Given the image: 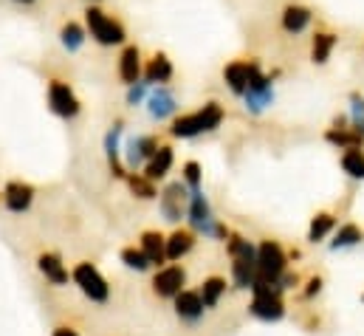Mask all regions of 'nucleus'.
I'll return each instance as SVG.
<instances>
[{"label":"nucleus","instance_id":"nucleus-1","mask_svg":"<svg viewBox=\"0 0 364 336\" xmlns=\"http://www.w3.org/2000/svg\"><path fill=\"white\" fill-rule=\"evenodd\" d=\"M223 105L220 102H206L203 107H198V110H192V113H183L178 119H173V127H170V133L176 136V139H195V136H203V133H212V130H218L220 127V122H223Z\"/></svg>","mask_w":364,"mask_h":336},{"label":"nucleus","instance_id":"nucleus-2","mask_svg":"<svg viewBox=\"0 0 364 336\" xmlns=\"http://www.w3.org/2000/svg\"><path fill=\"white\" fill-rule=\"evenodd\" d=\"M85 31L96 46H105V48H113V46H122L127 40V28L119 17H113L110 11H105L102 6L91 3L85 9Z\"/></svg>","mask_w":364,"mask_h":336},{"label":"nucleus","instance_id":"nucleus-3","mask_svg":"<svg viewBox=\"0 0 364 336\" xmlns=\"http://www.w3.org/2000/svg\"><path fill=\"white\" fill-rule=\"evenodd\" d=\"M46 96H48V107H51V113L60 116V119H77L80 110H82L80 96L74 93L71 85L63 83V80H51Z\"/></svg>","mask_w":364,"mask_h":336},{"label":"nucleus","instance_id":"nucleus-4","mask_svg":"<svg viewBox=\"0 0 364 336\" xmlns=\"http://www.w3.org/2000/svg\"><path fill=\"white\" fill-rule=\"evenodd\" d=\"M189 221H192V226H195L198 232H203V235H209V238H226V235H229L223 226L215 224L212 209H209V201L203 198L200 189H192V192H189Z\"/></svg>","mask_w":364,"mask_h":336},{"label":"nucleus","instance_id":"nucleus-5","mask_svg":"<svg viewBox=\"0 0 364 336\" xmlns=\"http://www.w3.org/2000/svg\"><path fill=\"white\" fill-rule=\"evenodd\" d=\"M260 74H263V71H260V60H255V57H249V60H235V63H229V65L223 68V80H226L229 90H232L235 96H243V93L249 90V85L255 83Z\"/></svg>","mask_w":364,"mask_h":336},{"label":"nucleus","instance_id":"nucleus-6","mask_svg":"<svg viewBox=\"0 0 364 336\" xmlns=\"http://www.w3.org/2000/svg\"><path fill=\"white\" fill-rule=\"evenodd\" d=\"M74 283L82 288V294L91 303H105L110 297V285L105 283V277L96 271V266H91V263H80L74 268Z\"/></svg>","mask_w":364,"mask_h":336},{"label":"nucleus","instance_id":"nucleus-7","mask_svg":"<svg viewBox=\"0 0 364 336\" xmlns=\"http://www.w3.org/2000/svg\"><path fill=\"white\" fill-rule=\"evenodd\" d=\"M147 110L156 122H167L178 113V96L173 88L167 85H150V93H147Z\"/></svg>","mask_w":364,"mask_h":336},{"label":"nucleus","instance_id":"nucleus-8","mask_svg":"<svg viewBox=\"0 0 364 336\" xmlns=\"http://www.w3.org/2000/svg\"><path fill=\"white\" fill-rule=\"evenodd\" d=\"M243 102H246V110L249 113H263L266 107H272L274 105V85H272V77H266V74H260L255 83L249 85V90L243 93Z\"/></svg>","mask_w":364,"mask_h":336},{"label":"nucleus","instance_id":"nucleus-9","mask_svg":"<svg viewBox=\"0 0 364 336\" xmlns=\"http://www.w3.org/2000/svg\"><path fill=\"white\" fill-rule=\"evenodd\" d=\"M314 23V9L311 6H302V3H288V6H282V11H279V26H282V31L285 34H302L308 26Z\"/></svg>","mask_w":364,"mask_h":336},{"label":"nucleus","instance_id":"nucleus-10","mask_svg":"<svg viewBox=\"0 0 364 336\" xmlns=\"http://www.w3.org/2000/svg\"><path fill=\"white\" fill-rule=\"evenodd\" d=\"M156 150H159V139L156 136H133V139H127V145H124L127 167L139 169L141 164H147Z\"/></svg>","mask_w":364,"mask_h":336},{"label":"nucleus","instance_id":"nucleus-11","mask_svg":"<svg viewBox=\"0 0 364 336\" xmlns=\"http://www.w3.org/2000/svg\"><path fill=\"white\" fill-rule=\"evenodd\" d=\"M285 263H288L285 254L279 249V243H274V241H266L257 249V274H263V277H282Z\"/></svg>","mask_w":364,"mask_h":336},{"label":"nucleus","instance_id":"nucleus-12","mask_svg":"<svg viewBox=\"0 0 364 336\" xmlns=\"http://www.w3.org/2000/svg\"><path fill=\"white\" fill-rule=\"evenodd\" d=\"M186 204H189V192H186V187H183L181 181H176V184H170L167 189H164V195H161V212H164V218L167 221H181V215L186 212Z\"/></svg>","mask_w":364,"mask_h":336},{"label":"nucleus","instance_id":"nucleus-13","mask_svg":"<svg viewBox=\"0 0 364 336\" xmlns=\"http://www.w3.org/2000/svg\"><path fill=\"white\" fill-rule=\"evenodd\" d=\"M183 283H186V271H183L181 266H170V268H161V271L156 274L153 291H156L159 297H176L183 288Z\"/></svg>","mask_w":364,"mask_h":336},{"label":"nucleus","instance_id":"nucleus-14","mask_svg":"<svg viewBox=\"0 0 364 336\" xmlns=\"http://www.w3.org/2000/svg\"><path fill=\"white\" fill-rule=\"evenodd\" d=\"M173 74H176V68H173V63H170V57H167L164 51H156V54L147 60L144 71H141L144 83H150V85H167L173 80Z\"/></svg>","mask_w":364,"mask_h":336},{"label":"nucleus","instance_id":"nucleus-15","mask_svg":"<svg viewBox=\"0 0 364 336\" xmlns=\"http://www.w3.org/2000/svg\"><path fill=\"white\" fill-rule=\"evenodd\" d=\"M141 48L139 46H124L122 57H119V80L124 85H133L141 80Z\"/></svg>","mask_w":364,"mask_h":336},{"label":"nucleus","instance_id":"nucleus-16","mask_svg":"<svg viewBox=\"0 0 364 336\" xmlns=\"http://www.w3.org/2000/svg\"><path fill=\"white\" fill-rule=\"evenodd\" d=\"M3 201H6V209H11V212H26V209L31 206V201H34V187H28V184H23V181H11V184L6 187V192H3Z\"/></svg>","mask_w":364,"mask_h":336},{"label":"nucleus","instance_id":"nucleus-17","mask_svg":"<svg viewBox=\"0 0 364 336\" xmlns=\"http://www.w3.org/2000/svg\"><path fill=\"white\" fill-rule=\"evenodd\" d=\"M203 300L198 291H178L176 294V314L186 322H198L203 317Z\"/></svg>","mask_w":364,"mask_h":336},{"label":"nucleus","instance_id":"nucleus-18","mask_svg":"<svg viewBox=\"0 0 364 336\" xmlns=\"http://www.w3.org/2000/svg\"><path fill=\"white\" fill-rule=\"evenodd\" d=\"M173 162H176V156H173V147L170 145H159V150L150 156V162L144 164V175L150 178V181H159V178H164L170 167H173Z\"/></svg>","mask_w":364,"mask_h":336},{"label":"nucleus","instance_id":"nucleus-19","mask_svg":"<svg viewBox=\"0 0 364 336\" xmlns=\"http://www.w3.org/2000/svg\"><path fill=\"white\" fill-rule=\"evenodd\" d=\"M124 133V122L122 119H116L113 122V127L107 130V136H105V150H107V162H110V169H113V175L116 178H124L127 172L122 167V162H119V136Z\"/></svg>","mask_w":364,"mask_h":336},{"label":"nucleus","instance_id":"nucleus-20","mask_svg":"<svg viewBox=\"0 0 364 336\" xmlns=\"http://www.w3.org/2000/svg\"><path fill=\"white\" fill-rule=\"evenodd\" d=\"M85 40H88V31H85L82 23H77V20H65V23L60 26V43H63V48H65L68 54L80 51V48L85 46Z\"/></svg>","mask_w":364,"mask_h":336},{"label":"nucleus","instance_id":"nucleus-21","mask_svg":"<svg viewBox=\"0 0 364 336\" xmlns=\"http://www.w3.org/2000/svg\"><path fill=\"white\" fill-rule=\"evenodd\" d=\"M336 43H339V37L333 34V31H316L314 34V40H311V60L316 63V65H325L328 60H331V54H333V48H336Z\"/></svg>","mask_w":364,"mask_h":336},{"label":"nucleus","instance_id":"nucleus-22","mask_svg":"<svg viewBox=\"0 0 364 336\" xmlns=\"http://www.w3.org/2000/svg\"><path fill=\"white\" fill-rule=\"evenodd\" d=\"M252 314L260 317V320H266V322H272V320H279L285 314V308H282V300L277 294H255Z\"/></svg>","mask_w":364,"mask_h":336},{"label":"nucleus","instance_id":"nucleus-23","mask_svg":"<svg viewBox=\"0 0 364 336\" xmlns=\"http://www.w3.org/2000/svg\"><path fill=\"white\" fill-rule=\"evenodd\" d=\"M325 139H328L333 147H339V150H350V147H362L364 145L362 133H356L353 127H345V125H333V127L325 133Z\"/></svg>","mask_w":364,"mask_h":336},{"label":"nucleus","instance_id":"nucleus-24","mask_svg":"<svg viewBox=\"0 0 364 336\" xmlns=\"http://www.w3.org/2000/svg\"><path fill=\"white\" fill-rule=\"evenodd\" d=\"M232 277H235L237 288H252V283L257 277V257H235Z\"/></svg>","mask_w":364,"mask_h":336},{"label":"nucleus","instance_id":"nucleus-25","mask_svg":"<svg viewBox=\"0 0 364 336\" xmlns=\"http://www.w3.org/2000/svg\"><path fill=\"white\" fill-rule=\"evenodd\" d=\"M37 266H40V271H43L54 285H65V283H68V271H65V266H63V260H60L57 254H51V252L40 254Z\"/></svg>","mask_w":364,"mask_h":336},{"label":"nucleus","instance_id":"nucleus-26","mask_svg":"<svg viewBox=\"0 0 364 336\" xmlns=\"http://www.w3.org/2000/svg\"><path fill=\"white\" fill-rule=\"evenodd\" d=\"M195 246V238H192V232H173L167 241H164V252H167V260H181L183 254L189 252Z\"/></svg>","mask_w":364,"mask_h":336},{"label":"nucleus","instance_id":"nucleus-27","mask_svg":"<svg viewBox=\"0 0 364 336\" xmlns=\"http://www.w3.org/2000/svg\"><path fill=\"white\" fill-rule=\"evenodd\" d=\"M141 252L147 254V260H150V266L156 263H164L167 260V252H164V238L159 235V232H144L141 235Z\"/></svg>","mask_w":364,"mask_h":336},{"label":"nucleus","instance_id":"nucleus-28","mask_svg":"<svg viewBox=\"0 0 364 336\" xmlns=\"http://www.w3.org/2000/svg\"><path fill=\"white\" fill-rule=\"evenodd\" d=\"M223 291H226V283H223L220 277H209L198 294H200V300H203V305H206V308H215V305L220 303Z\"/></svg>","mask_w":364,"mask_h":336},{"label":"nucleus","instance_id":"nucleus-29","mask_svg":"<svg viewBox=\"0 0 364 336\" xmlns=\"http://www.w3.org/2000/svg\"><path fill=\"white\" fill-rule=\"evenodd\" d=\"M342 169H345L350 178H364L362 147H350V150H345V156H342Z\"/></svg>","mask_w":364,"mask_h":336},{"label":"nucleus","instance_id":"nucleus-30","mask_svg":"<svg viewBox=\"0 0 364 336\" xmlns=\"http://www.w3.org/2000/svg\"><path fill=\"white\" fill-rule=\"evenodd\" d=\"M333 224H336V221H333V215H328V212H322V215H316V218L311 221V229H308V238H311L314 243H316V241H322V238H325V235H328V232L333 229Z\"/></svg>","mask_w":364,"mask_h":336},{"label":"nucleus","instance_id":"nucleus-31","mask_svg":"<svg viewBox=\"0 0 364 336\" xmlns=\"http://www.w3.org/2000/svg\"><path fill=\"white\" fill-rule=\"evenodd\" d=\"M359 241H362V229L353 226V224H348V226L339 229V235H336V241H333L331 246H333V249H348V246H356Z\"/></svg>","mask_w":364,"mask_h":336},{"label":"nucleus","instance_id":"nucleus-32","mask_svg":"<svg viewBox=\"0 0 364 336\" xmlns=\"http://www.w3.org/2000/svg\"><path fill=\"white\" fill-rule=\"evenodd\" d=\"M127 184H130V189L139 195V198H144V201H150V198H156V189H153V181L147 178V175H127Z\"/></svg>","mask_w":364,"mask_h":336},{"label":"nucleus","instance_id":"nucleus-33","mask_svg":"<svg viewBox=\"0 0 364 336\" xmlns=\"http://www.w3.org/2000/svg\"><path fill=\"white\" fill-rule=\"evenodd\" d=\"M122 263H124L127 268H136V271L150 268V260H147V254L141 252V249H124V252H122Z\"/></svg>","mask_w":364,"mask_h":336},{"label":"nucleus","instance_id":"nucleus-34","mask_svg":"<svg viewBox=\"0 0 364 336\" xmlns=\"http://www.w3.org/2000/svg\"><path fill=\"white\" fill-rule=\"evenodd\" d=\"M229 254L232 257H257L255 246L249 241H243L240 235H229Z\"/></svg>","mask_w":364,"mask_h":336},{"label":"nucleus","instance_id":"nucleus-35","mask_svg":"<svg viewBox=\"0 0 364 336\" xmlns=\"http://www.w3.org/2000/svg\"><path fill=\"white\" fill-rule=\"evenodd\" d=\"M147 93H150V83H144V80H139V83L127 85V105H130V107L141 105V102L147 99Z\"/></svg>","mask_w":364,"mask_h":336},{"label":"nucleus","instance_id":"nucleus-36","mask_svg":"<svg viewBox=\"0 0 364 336\" xmlns=\"http://www.w3.org/2000/svg\"><path fill=\"white\" fill-rule=\"evenodd\" d=\"M183 181L189 189H200V164L198 162H186L183 164Z\"/></svg>","mask_w":364,"mask_h":336},{"label":"nucleus","instance_id":"nucleus-37","mask_svg":"<svg viewBox=\"0 0 364 336\" xmlns=\"http://www.w3.org/2000/svg\"><path fill=\"white\" fill-rule=\"evenodd\" d=\"M359 119H364V96L350 93V122H359Z\"/></svg>","mask_w":364,"mask_h":336},{"label":"nucleus","instance_id":"nucleus-38","mask_svg":"<svg viewBox=\"0 0 364 336\" xmlns=\"http://www.w3.org/2000/svg\"><path fill=\"white\" fill-rule=\"evenodd\" d=\"M319 288H322V280H319V277H314V280L308 283V291H305V294H308V297H314V294H319Z\"/></svg>","mask_w":364,"mask_h":336},{"label":"nucleus","instance_id":"nucleus-39","mask_svg":"<svg viewBox=\"0 0 364 336\" xmlns=\"http://www.w3.org/2000/svg\"><path fill=\"white\" fill-rule=\"evenodd\" d=\"M54 336H80V334H77L74 328H57V331H54Z\"/></svg>","mask_w":364,"mask_h":336},{"label":"nucleus","instance_id":"nucleus-40","mask_svg":"<svg viewBox=\"0 0 364 336\" xmlns=\"http://www.w3.org/2000/svg\"><path fill=\"white\" fill-rule=\"evenodd\" d=\"M14 3H23V6H31V3H37V0H14Z\"/></svg>","mask_w":364,"mask_h":336},{"label":"nucleus","instance_id":"nucleus-41","mask_svg":"<svg viewBox=\"0 0 364 336\" xmlns=\"http://www.w3.org/2000/svg\"><path fill=\"white\" fill-rule=\"evenodd\" d=\"M91 3H102V0H91Z\"/></svg>","mask_w":364,"mask_h":336}]
</instances>
